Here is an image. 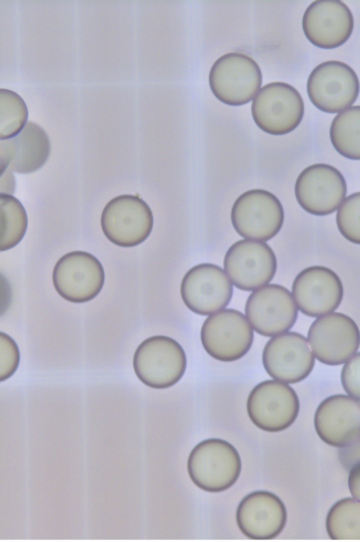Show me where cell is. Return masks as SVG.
<instances>
[{"label": "cell", "instance_id": "obj_27", "mask_svg": "<svg viewBox=\"0 0 360 542\" xmlns=\"http://www.w3.org/2000/svg\"><path fill=\"white\" fill-rule=\"evenodd\" d=\"M1 381L10 378L16 370L20 354L15 341L7 334L1 333Z\"/></svg>", "mask_w": 360, "mask_h": 542}, {"label": "cell", "instance_id": "obj_16", "mask_svg": "<svg viewBox=\"0 0 360 542\" xmlns=\"http://www.w3.org/2000/svg\"><path fill=\"white\" fill-rule=\"evenodd\" d=\"M262 363L274 380L295 384L311 373L315 359L304 336L285 332L267 342L262 352Z\"/></svg>", "mask_w": 360, "mask_h": 542}, {"label": "cell", "instance_id": "obj_3", "mask_svg": "<svg viewBox=\"0 0 360 542\" xmlns=\"http://www.w3.org/2000/svg\"><path fill=\"white\" fill-rule=\"evenodd\" d=\"M262 82V72L256 61L240 53H226L211 67L209 83L213 94L229 105H241L252 101Z\"/></svg>", "mask_w": 360, "mask_h": 542}, {"label": "cell", "instance_id": "obj_22", "mask_svg": "<svg viewBox=\"0 0 360 542\" xmlns=\"http://www.w3.org/2000/svg\"><path fill=\"white\" fill-rule=\"evenodd\" d=\"M330 138L333 146L341 155L360 160V105L351 106L334 117Z\"/></svg>", "mask_w": 360, "mask_h": 542}, {"label": "cell", "instance_id": "obj_1", "mask_svg": "<svg viewBox=\"0 0 360 542\" xmlns=\"http://www.w3.org/2000/svg\"><path fill=\"white\" fill-rule=\"evenodd\" d=\"M188 475L198 487L208 492H221L232 486L239 477L241 461L238 452L228 441L207 439L191 451L187 463Z\"/></svg>", "mask_w": 360, "mask_h": 542}, {"label": "cell", "instance_id": "obj_12", "mask_svg": "<svg viewBox=\"0 0 360 542\" xmlns=\"http://www.w3.org/2000/svg\"><path fill=\"white\" fill-rule=\"evenodd\" d=\"M52 280L56 292L63 299L82 303L91 300L101 292L105 273L95 256L84 251H73L58 260Z\"/></svg>", "mask_w": 360, "mask_h": 542}, {"label": "cell", "instance_id": "obj_19", "mask_svg": "<svg viewBox=\"0 0 360 542\" xmlns=\"http://www.w3.org/2000/svg\"><path fill=\"white\" fill-rule=\"evenodd\" d=\"M314 427L327 444L344 448L360 439V403L350 396L335 394L319 405Z\"/></svg>", "mask_w": 360, "mask_h": 542}, {"label": "cell", "instance_id": "obj_8", "mask_svg": "<svg viewBox=\"0 0 360 542\" xmlns=\"http://www.w3.org/2000/svg\"><path fill=\"white\" fill-rule=\"evenodd\" d=\"M103 233L120 247H131L143 243L150 234L153 216L140 197L122 195L110 200L101 217Z\"/></svg>", "mask_w": 360, "mask_h": 542}, {"label": "cell", "instance_id": "obj_23", "mask_svg": "<svg viewBox=\"0 0 360 542\" xmlns=\"http://www.w3.org/2000/svg\"><path fill=\"white\" fill-rule=\"evenodd\" d=\"M328 535L333 540H360V501L345 498L333 505L326 520Z\"/></svg>", "mask_w": 360, "mask_h": 542}, {"label": "cell", "instance_id": "obj_30", "mask_svg": "<svg viewBox=\"0 0 360 542\" xmlns=\"http://www.w3.org/2000/svg\"><path fill=\"white\" fill-rule=\"evenodd\" d=\"M348 486L352 496L360 501V461L349 470Z\"/></svg>", "mask_w": 360, "mask_h": 542}, {"label": "cell", "instance_id": "obj_18", "mask_svg": "<svg viewBox=\"0 0 360 542\" xmlns=\"http://www.w3.org/2000/svg\"><path fill=\"white\" fill-rule=\"evenodd\" d=\"M302 28L306 37L314 46L335 49L350 37L354 18L349 7L341 1H315L304 13Z\"/></svg>", "mask_w": 360, "mask_h": 542}, {"label": "cell", "instance_id": "obj_15", "mask_svg": "<svg viewBox=\"0 0 360 542\" xmlns=\"http://www.w3.org/2000/svg\"><path fill=\"white\" fill-rule=\"evenodd\" d=\"M181 295L193 312L211 315L225 308L233 295V285L224 271L214 264L203 263L189 269L181 284Z\"/></svg>", "mask_w": 360, "mask_h": 542}, {"label": "cell", "instance_id": "obj_14", "mask_svg": "<svg viewBox=\"0 0 360 542\" xmlns=\"http://www.w3.org/2000/svg\"><path fill=\"white\" fill-rule=\"evenodd\" d=\"M295 194L300 207L317 216L330 214L339 208L347 195V184L341 172L334 167L318 163L299 174Z\"/></svg>", "mask_w": 360, "mask_h": 542}, {"label": "cell", "instance_id": "obj_10", "mask_svg": "<svg viewBox=\"0 0 360 542\" xmlns=\"http://www.w3.org/2000/svg\"><path fill=\"white\" fill-rule=\"evenodd\" d=\"M299 410L295 391L278 380L259 383L247 400V411L251 421L259 429L270 432L288 428L296 420Z\"/></svg>", "mask_w": 360, "mask_h": 542}, {"label": "cell", "instance_id": "obj_29", "mask_svg": "<svg viewBox=\"0 0 360 542\" xmlns=\"http://www.w3.org/2000/svg\"><path fill=\"white\" fill-rule=\"evenodd\" d=\"M340 458L346 469H349L360 461V439L354 444L340 448Z\"/></svg>", "mask_w": 360, "mask_h": 542}, {"label": "cell", "instance_id": "obj_21", "mask_svg": "<svg viewBox=\"0 0 360 542\" xmlns=\"http://www.w3.org/2000/svg\"><path fill=\"white\" fill-rule=\"evenodd\" d=\"M50 150L46 131L37 124L28 122L18 135L1 140V173L6 169L20 174L34 172L46 163Z\"/></svg>", "mask_w": 360, "mask_h": 542}, {"label": "cell", "instance_id": "obj_17", "mask_svg": "<svg viewBox=\"0 0 360 542\" xmlns=\"http://www.w3.org/2000/svg\"><path fill=\"white\" fill-rule=\"evenodd\" d=\"M292 294L302 314L319 317L338 309L344 290L340 278L333 270L312 266L297 275L292 283Z\"/></svg>", "mask_w": 360, "mask_h": 542}, {"label": "cell", "instance_id": "obj_4", "mask_svg": "<svg viewBox=\"0 0 360 542\" xmlns=\"http://www.w3.org/2000/svg\"><path fill=\"white\" fill-rule=\"evenodd\" d=\"M304 105L292 86L275 82L264 85L252 101L251 112L256 124L272 135L291 132L301 122Z\"/></svg>", "mask_w": 360, "mask_h": 542}, {"label": "cell", "instance_id": "obj_20", "mask_svg": "<svg viewBox=\"0 0 360 542\" xmlns=\"http://www.w3.org/2000/svg\"><path fill=\"white\" fill-rule=\"evenodd\" d=\"M236 519L240 531L255 540H269L278 536L287 522V510L276 494L256 491L245 496L236 510Z\"/></svg>", "mask_w": 360, "mask_h": 542}, {"label": "cell", "instance_id": "obj_13", "mask_svg": "<svg viewBox=\"0 0 360 542\" xmlns=\"http://www.w3.org/2000/svg\"><path fill=\"white\" fill-rule=\"evenodd\" d=\"M245 316L259 335L274 337L290 330L297 318V307L290 292L278 284L254 290L245 306Z\"/></svg>", "mask_w": 360, "mask_h": 542}, {"label": "cell", "instance_id": "obj_26", "mask_svg": "<svg viewBox=\"0 0 360 542\" xmlns=\"http://www.w3.org/2000/svg\"><path fill=\"white\" fill-rule=\"evenodd\" d=\"M337 226L348 241L360 245V192L347 196L338 209Z\"/></svg>", "mask_w": 360, "mask_h": 542}, {"label": "cell", "instance_id": "obj_28", "mask_svg": "<svg viewBox=\"0 0 360 542\" xmlns=\"http://www.w3.org/2000/svg\"><path fill=\"white\" fill-rule=\"evenodd\" d=\"M341 382L347 394L360 402V352L355 354L343 366Z\"/></svg>", "mask_w": 360, "mask_h": 542}, {"label": "cell", "instance_id": "obj_5", "mask_svg": "<svg viewBox=\"0 0 360 542\" xmlns=\"http://www.w3.org/2000/svg\"><path fill=\"white\" fill-rule=\"evenodd\" d=\"M231 219L234 229L243 238L267 241L281 230L284 211L280 200L273 193L252 189L236 200Z\"/></svg>", "mask_w": 360, "mask_h": 542}, {"label": "cell", "instance_id": "obj_11", "mask_svg": "<svg viewBox=\"0 0 360 542\" xmlns=\"http://www.w3.org/2000/svg\"><path fill=\"white\" fill-rule=\"evenodd\" d=\"M277 268L275 254L266 243L243 239L227 250L224 269L237 288L253 291L267 285Z\"/></svg>", "mask_w": 360, "mask_h": 542}, {"label": "cell", "instance_id": "obj_24", "mask_svg": "<svg viewBox=\"0 0 360 542\" xmlns=\"http://www.w3.org/2000/svg\"><path fill=\"white\" fill-rule=\"evenodd\" d=\"M0 250L4 251L17 245L24 237L27 216L21 202L11 194H0Z\"/></svg>", "mask_w": 360, "mask_h": 542}, {"label": "cell", "instance_id": "obj_7", "mask_svg": "<svg viewBox=\"0 0 360 542\" xmlns=\"http://www.w3.org/2000/svg\"><path fill=\"white\" fill-rule=\"evenodd\" d=\"M360 90L357 75L347 64L328 60L310 73L307 91L313 105L327 113H338L356 101Z\"/></svg>", "mask_w": 360, "mask_h": 542}, {"label": "cell", "instance_id": "obj_25", "mask_svg": "<svg viewBox=\"0 0 360 542\" xmlns=\"http://www.w3.org/2000/svg\"><path fill=\"white\" fill-rule=\"evenodd\" d=\"M28 110L22 98L15 92L0 89V139L18 135L27 123Z\"/></svg>", "mask_w": 360, "mask_h": 542}, {"label": "cell", "instance_id": "obj_2", "mask_svg": "<svg viewBox=\"0 0 360 542\" xmlns=\"http://www.w3.org/2000/svg\"><path fill=\"white\" fill-rule=\"evenodd\" d=\"M133 366L143 384L154 389H165L174 385L183 377L186 357L176 340L165 335H155L138 346Z\"/></svg>", "mask_w": 360, "mask_h": 542}, {"label": "cell", "instance_id": "obj_6", "mask_svg": "<svg viewBox=\"0 0 360 542\" xmlns=\"http://www.w3.org/2000/svg\"><path fill=\"white\" fill-rule=\"evenodd\" d=\"M254 338L246 316L233 309H224L210 315L200 330L205 351L214 359L231 362L244 356Z\"/></svg>", "mask_w": 360, "mask_h": 542}, {"label": "cell", "instance_id": "obj_9", "mask_svg": "<svg viewBox=\"0 0 360 542\" xmlns=\"http://www.w3.org/2000/svg\"><path fill=\"white\" fill-rule=\"evenodd\" d=\"M307 341L317 360L338 366L346 363L356 353L360 331L349 316L335 312L319 316L312 323Z\"/></svg>", "mask_w": 360, "mask_h": 542}]
</instances>
